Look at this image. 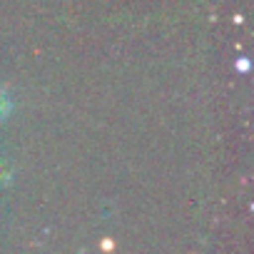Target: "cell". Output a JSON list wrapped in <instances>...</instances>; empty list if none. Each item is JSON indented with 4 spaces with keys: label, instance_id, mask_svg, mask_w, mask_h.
Here are the masks:
<instances>
[{
    "label": "cell",
    "instance_id": "6da1fadb",
    "mask_svg": "<svg viewBox=\"0 0 254 254\" xmlns=\"http://www.w3.org/2000/svg\"><path fill=\"white\" fill-rule=\"evenodd\" d=\"M8 112H10V100H8V95L3 92V87H0V122L8 117Z\"/></svg>",
    "mask_w": 254,
    "mask_h": 254
},
{
    "label": "cell",
    "instance_id": "7a4b0ae2",
    "mask_svg": "<svg viewBox=\"0 0 254 254\" xmlns=\"http://www.w3.org/2000/svg\"><path fill=\"white\" fill-rule=\"evenodd\" d=\"M8 182H10V167H8V162L3 160V155H0V187L8 185Z\"/></svg>",
    "mask_w": 254,
    "mask_h": 254
}]
</instances>
